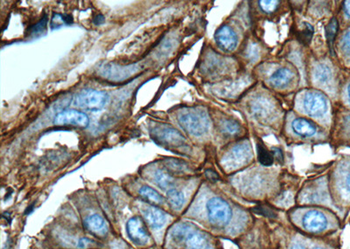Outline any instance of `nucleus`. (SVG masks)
Here are the masks:
<instances>
[{
  "label": "nucleus",
  "mask_w": 350,
  "mask_h": 249,
  "mask_svg": "<svg viewBox=\"0 0 350 249\" xmlns=\"http://www.w3.org/2000/svg\"><path fill=\"white\" fill-rule=\"evenodd\" d=\"M342 49L346 54L350 56V32L344 36L342 40Z\"/></svg>",
  "instance_id": "28"
},
{
  "label": "nucleus",
  "mask_w": 350,
  "mask_h": 249,
  "mask_svg": "<svg viewBox=\"0 0 350 249\" xmlns=\"http://www.w3.org/2000/svg\"><path fill=\"white\" fill-rule=\"evenodd\" d=\"M343 7L345 14H347L348 17H350V1H345Z\"/></svg>",
  "instance_id": "33"
},
{
  "label": "nucleus",
  "mask_w": 350,
  "mask_h": 249,
  "mask_svg": "<svg viewBox=\"0 0 350 249\" xmlns=\"http://www.w3.org/2000/svg\"><path fill=\"white\" fill-rule=\"evenodd\" d=\"M175 242H184L187 249H208V240L201 232L187 225L177 226L171 232Z\"/></svg>",
  "instance_id": "3"
},
{
  "label": "nucleus",
  "mask_w": 350,
  "mask_h": 249,
  "mask_svg": "<svg viewBox=\"0 0 350 249\" xmlns=\"http://www.w3.org/2000/svg\"><path fill=\"white\" fill-rule=\"evenodd\" d=\"M205 175L207 176V178L212 181V182H216V181H218L219 178H220L218 174L215 172H214V170H207L205 172Z\"/></svg>",
  "instance_id": "30"
},
{
  "label": "nucleus",
  "mask_w": 350,
  "mask_h": 249,
  "mask_svg": "<svg viewBox=\"0 0 350 249\" xmlns=\"http://www.w3.org/2000/svg\"><path fill=\"white\" fill-rule=\"evenodd\" d=\"M109 100L107 93L99 90H84L78 94L75 100L74 105L78 108H85L87 110L98 111L105 107Z\"/></svg>",
  "instance_id": "4"
},
{
  "label": "nucleus",
  "mask_w": 350,
  "mask_h": 249,
  "mask_svg": "<svg viewBox=\"0 0 350 249\" xmlns=\"http://www.w3.org/2000/svg\"><path fill=\"white\" fill-rule=\"evenodd\" d=\"M155 180H156L157 184L160 187H162L163 189H166L167 187L170 186L172 183H173L172 178L168 174L160 170H158L156 172H155Z\"/></svg>",
  "instance_id": "21"
},
{
  "label": "nucleus",
  "mask_w": 350,
  "mask_h": 249,
  "mask_svg": "<svg viewBox=\"0 0 350 249\" xmlns=\"http://www.w3.org/2000/svg\"><path fill=\"white\" fill-rule=\"evenodd\" d=\"M178 122L184 130L193 136L204 134L209 126L207 112L200 108H189L180 111Z\"/></svg>",
  "instance_id": "1"
},
{
  "label": "nucleus",
  "mask_w": 350,
  "mask_h": 249,
  "mask_svg": "<svg viewBox=\"0 0 350 249\" xmlns=\"http://www.w3.org/2000/svg\"><path fill=\"white\" fill-rule=\"evenodd\" d=\"M303 225L310 232H321L326 228L327 220L321 212L312 210L304 216Z\"/></svg>",
  "instance_id": "11"
},
{
  "label": "nucleus",
  "mask_w": 350,
  "mask_h": 249,
  "mask_svg": "<svg viewBox=\"0 0 350 249\" xmlns=\"http://www.w3.org/2000/svg\"><path fill=\"white\" fill-rule=\"evenodd\" d=\"M272 155H273V158L275 160H277L278 163L282 164L283 161H284V156H283V153H282V150L280 149H278L277 147L275 148H272Z\"/></svg>",
  "instance_id": "29"
},
{
  "label": "nucleus",
  "mask_w": 350,
  "mask_h": 249,
  "mask_svg": "<svg viewBox=\"0 0 350 249\" xmlns=\"http://www.w3.org/2000/svg\"><path fill=\"white\" fill-rule=\"evenodd\" d=\"M140 66L136 64L122 66L116 63H105L99 66L98 74L100 76L111 82H124L131 78L137 73H139Z\"/></svg>",
  "instance_id": "5"
},
{
  "label": "nucleus",
  "mask_w": 350,
  "mask_h": 249,
  "mask_svg": "<svg viewBox=\"0 0 350 249\" xmlns=\"http://www.w3.org/2000/svg\"><path fill=\"white\" fill-rule=\"evenodd\" d=\"M104 21H105V18H104V15L99 14V15H97V17L94 18L93 22L94 24L99 26V24H104Z\"/></svg>",
  "instance_id": "32"
},
{
  "label": "nucleus",
  "mask_w": 350,
  "mask_h": 249,
  "mask_svg": "<svg viewBox=\"0 0 350 249\" xmlns=\"http://www.w3.org/2000/svg\"><path fill=\"white\" fill-rule=\"evenodd\" d=\"M347 94H348V100L350 102V85L348 86V88H347Z\"/></svg>",
  "instance_id": "36"
},
{
  "label": "nucleus",
  "mask_w": 350,
  "mask_h": 249,
  "mask_svg": "<svg viewBox=\"0 0 350 249\" xmlns=\"http://www.w3.org/2000/svg\"><path fill=\"white\" fill-rule=\"evenodd\" d=\"M126 231L129 238L137 245L143 246L149 242V234L142 218L139 217H133L129 220L126 225Z\"/></svg>",
  "instance_id": "7"
},
{
  "label": "nucleus",
  "mask_w": 350,
  "mask_h": 249,
  "mask_svg": "<svg viewBox=\"0 0 350 249\" xmlns=\"http://www.w3.org/2000/svg\"><path fill=\"white\" fill-rule=\"evenodd\" d=\"M316 249H323V248H316Z\"/></svg>",
  "instance_id": "37"
},
{
  "label": "nucleus",
  "mask_w": 350,
  "mask_h": 249,
  "mask_svg": "<svg viewBox=\"0 0 350 249\" xmlns=\"http://www.w3.org/2000/svg\"><path fill=\"white\" fill-rule=\"evenodd\" d=\"M331 76V71L328 66L326 65H319L315 70L316 80H319V82L324 83L329 80Z\"/></svg>",
  "instance_id": "22"
},
{
  "label": "nucleus",
  "mask_w": 350,
  "mask_h": 249,
  "mask_svg": "<svg viewBox=\"0 0 350 249\" xmlns=\"http://www.w3.org/2000/svg\"><path fill=\"white\" fill-rule=\"evenodd\" d=\"M278 1H274V0H268V1H259V4L262 8V10L265 12H273L274 10L277 9L278 6Z\"/></svg>",
  "instance_id": "23"
},
{
  "label": "nucleus",
  "mask_w": 350,
  "mask_h": 249,
  "mask_svg": "<svg viewBox=\"0 0 350 249\" xmlns=\"http://www.w3.org/2000/svg\"><path fill=\"white\" fill-rule=\"evenodd\" d=\"M139 194L145 200L153 204H160L163 203V197L157 190L149 186H143L139 190Z\"/></svg>",
  "instance_id": "16"
},
{
  "label": "nucleus",
  "mask_w": 350,
  "mask_h": 249,
  "mask_svg": "<svg viewBox=\"0 0 350 249\" xmlns=\"http://www.w3.org/2000/svg\"><path fill=\"white\" fill-rule=\"evenodd\" d=\"M150 134L154 142L169 148H178L185 144V138L177 130L170 125L153 122L150 126Z\"/></svg>",
  "instance_id": "2"
},
{
  "label": "nucleus",
  "mask_w": 350,
  "mask_h": 249,
  "mask_svg": "<svg viewBox=\"0 0 350 249\" xmlns=\"http://www.w3.org/2000/svg\"><path fill=\"white\" fill-rule=\"evenodd\" d=\"M47 23H48V18L46 17L44 18H42V20L39 21L37 24H35L31 28V34L34 35V36L42 34V32L45 31L46 28H47Z\"/></svg>",
  "instance_id": "24"
},
{
  "label": "nucleus",
  "mask_w": 350,
  "mask_h": 249,
  "mask_svg": "<svg viewBox=\"0 0 350 249\" xmlns=\"http://www.w3.org/2000/svg\"><path fill=\"white\" fill-rule=\"evenodd\" d=\"M63 24H66L65 22H64V20H63V15H62V14H54L52 20H51V28L53 29H55V28L62 26Z\"/></svg>",
  "instance_id": "27"
},
{
  "label": "nucleus",
  "mask_w": 350,
  "mask_h": 249,
  "mask_svg": "<svg viewBox=\"0 0 350 249\" xmlns=\"http://www.w3.org/2000/svg\"><path fill=\"white\" fill-rule=\"evenodd\" d=\"M92 244H95L94 240H91L88 239V238H83V239H81L79 240L78 246L81 248H87L89 246H91Z\"/></svg>",
  "instance_id": "31"
},
{
  "label": "nucleus",
  "mask_w": 350,
  "mask_h": 249,
  "mask_svg": "<svg viewBox=\"0 0 350 249\" xmlns=\"http://www.w3.org/2000/svg\"><path fill=\"white\" fill-rule=\"evenodd\" d=\"M304 108L309 116H320L327 110L326 97L319 92H310L304 99Z\"/></svg>",
  "instance_id": "9"
},
{
  "label": "nucleus",
  "mask_w": 350,
  "mask_h": 249,
  "mask_svg": "<svg viewBox=\"0 0 350 249\" xmlns=\"http://www.w3.org/2000/svg\"><path fill=\"white\" fill-rule=\"evenodd\" d=\"M224 130L227 133H229L230 135H235L239 132L240 127L236 122L230 120V121L226 122V124H224Z\"/></svg>",
  "instance_id": "26"
},
{
  "label": "nucleus",
  "mask_w": 350,
  "mask_h": 249,
  "mask_svg": "<svg viewBox=\"0 0 350 249\" xmlns=\"http://www.w3.org/2000/svg\"><path fill=\"white\" fill-rule=\"evenodd\" d=\"M257 158L261 164H263V166H270L273 164L274 158L272 153L270 152L264 146H262L261 144H257Z\"/></svg>",
  "instance_id": "19"
},
{
  "label": "nucleus",
  "mask_w": 350,
  "mask_h": 249,
  "mask_svg": "<svg viewBox=\"0 0 350 249\" xmlns=\"http://www.w3.org/2000/svg\"><path fill=\"white\" fill-rule=\"evenodd\" d=\"M313 32H314V30H313L312 24L305 22L304 23V28L302 29L301 31L298 32V40L303 43V44H305V45H308L309 43L311 42Z\"/></svg>",
  "instance_id": "20"
},
{
  "label": "nucleus",
  "mask_w": 350,
  "mask_h": 249,
  "mask_svg": "<svg viewBox=\"0 0 350 249\" xmlns=\"http://www.w3.org/2000/svg\"><path fill=\"white\" fill-rule=\"evenodd\" d=\"M54 124L56 125H73L81 128H86L90 124V119L84 112L76 110H67L56 114Z\"/></svg>",
  "instance_id": "8"
},
{
  "label": "nucleus",
  "mask_w": 350,
  "mask_h": 249,
  "mask_svg": "<svg viewBox=\"0 0 350 249\" xmlns=\"http://www.w3.org/2000/svg\"><path fill=\"white\" fill-rule=\"evenodd\" d=\"M215 40L217 45L224 51H232L237 45V36L229 26H222L215 32Z\"/></svg>",
  "instance_id": "10"
},
{
  "label": "nucleus",
  "mask_w": 350,
  "mask_h": 249,
  "mask_svg": "<svg viewBox=\"0 0 350 249\" xmlns=\"http://www.w3.org/2000/svg\"><path fill=\"white\" fill-rule=\"evenodd\" d=\"M167 195L168 202L173 208L175 209H180L183 206L185 197H184V194L180 190L170 189L167 192Z\"/></svg>",
  "instance_id": "18"
},
{
  "label": "nucleus",
  "mask_w": 350,
  "mask_h": 249,
  "mask_svg": "<svg viewBox=\"0 0 350 249\" xmlns=\"http://www.w3.org/2000/svg\"><path fill=\"white\" fill-rule=\"evenodd\" d=\"M291 249H305L304 246H301L300 244H293L291 246Z\"/></svg>",
  "instance_id": "34"
},
{
  "label": "nucleus",
  "mask_w": 350,
  "mask_h": 249,
  "mask_svg": "<svg viewBox=\"0 0 350 249\" xmlns=\"http://www.w3.org/2000/svg\"><path fill=\"white\" fill-rule=\"evenodd\" d=\"M293 132L301 136H312L317 130L315 125L305 118H296L291 124Z\"/></svg>",
  "instance_id": "14"
},
{
  "label": "nucleus",
  "mask_w": 350,
  "mask_h": 249,
  "mask_svg": "<svg viewBox=\"0 0 350 249\" xmlns=\"http://www.w3.org/2000/svg\"><path fill=\"white\" fill-rule=\"evenodd\" d=\"M143 214L147 222L153 228H160L166 222V214L160 208L148 206L143 210Z\"/></svg>",
  "instance_id": "12"
},
{
  "label": "nucleus",
  "mask_w": 350,
  "mask_h": 249,
  "mask_svg": "<svg viewBox=\"0 0 350 249\" xmlns=\"http://www.w3.org/2000/svg\"><path fill=\"white\" fill-rule=\"evenodd\" d=\"M86 228L97 236H104L107 234L108 226L104 218L97 214L91 215L85 220Z\"/></svg>",
  "instance_id": "13"
},
{
  "label": "nucleus",
  "mask_w": 350,
  "mask_h": 249,
  "mask_svg": "<svg viewBox=\"0 0 350 249\" xmlns=\"http://www.w3.org/2000/svg\"><path fill=\"white\" fill-rule=\"evenodd\" d=\"M346 184H347V190L350 192V173L347 175V180H346Z\"/></svg>",
  "instance_id": "35"
},
{
  "label": "nucleus",
  "mask_w": 350,
  "mask_h": 249,
  "mask_svg": "<svg viewBox=\"0 0 350 249\" xmlns=\"http://www.w3.org/2000/svg\"><path fill=\"white\" fill-rule=\"evenodd\" d=\"M208 218L210 222L218 224L225 225L231 218V208L229 204L218 197L212 198L207 204Z\"/></svg>",
  "instance_id": "6"
},
{
  "label": "nucleus",
  "mask_w": 350,
  "mask_h": 249,
  "mask_svg": "<svg viewBox=\"0 0 350 249\" xmlns=\"http://www.w3.org/2000/svg\"><path fill=\"white\" fill-rule=\"evenodd\" d=\"M339 30V23L335 18H333L326 26V36L330 51L333 54V42Z\"/></svg>",
  "instance_id": "17"
},
{
  "label": "nucleus",
  "mask_w": 350,
  "mask_h": 249,
  "mask_svg": "<svg viewBox=\"0 0 350 249\" xmlns=\"http://www.w3.org/2000/svg\"><path fill=\"white\" fill-rule=\"evenodd\" d=\"M293 76L294 74L291 70L281 68L270 76V82L275 86H284L292 80Z\"/></svg>",
  "instance_id": "15"
},
{
  "label": "nucleus",
  "mask_w": 350,
  "mask_h": 249,
  "mask_svg": "<svg viewBox=\"0 0 350 249\" xmlns=\"http://www.w3.org/2000/svg\"><path fill=\"white\" fill-rule=\"evenodd\" d=\"M253 211L257 214L263 215V216L269 217V218H276L277 217L276 212L273 211L271 208H268V206H257L256 208H254Z\"/></svg>",
  "instance_id": "25"
}]
</instances>
